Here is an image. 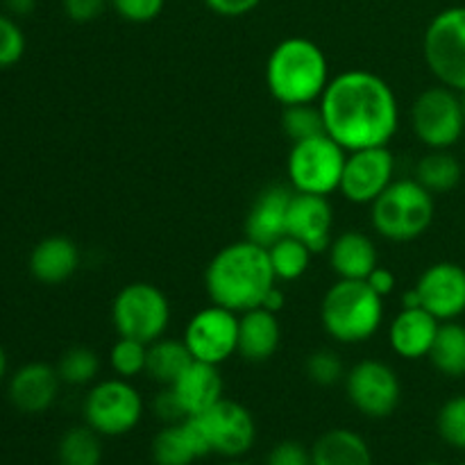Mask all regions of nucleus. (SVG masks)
<instances>
[{"instance_id":"nucleus-13","label":"nucleus","mask_w":465,"mask_h":465,"mask_svg":"<svg viewBox=\"0 0 465 465\" xmlns=\"http://www.w3.org/2000/svg\"><path fill=\"white\" fill-rule=\"evenodd\" d=\"M182 341L195 361L221 366L239 350V316L212 304L191 318Z\"/></svg>"},{"instance_id":"nucleus-19","label":"nucleus","mask_w":465,"mask_h":465,"mask_svg":"<svg viewBox=\"0 0 465 465\" xmlns=\"http://www.w3.org/2000/svg\"><path fill=\"white\" fill-rule=\"evenodd\" d=\"M439 327L440 321L431 316L427 309H402L389 327L391 350L398 357L409 359V361L430 357L431 345H434L436 334H439Z\"/></svg>"},{"instance_id":"nucleus-4","label":"nucleus","mask_w":465,"mask_h":465,"mask_svg":"<svg viewBox=\"0 0 465 465\" xmlns=\"http://www.w3.org/2000/svg\"><path fill=\"white\" fill-rule=\"evenodd\" d=\"M321 321L327 334L339 343H363L380 331L384 298L377 295L368 282L339 280L322 298Z\"/></svg>"},{"instance_id":"nucleus-23","label":"nucleus","mask_w":465,"mask_h":465,"mask_svg":"<svg viewBox=\"0 0 465 465\" xmlns=\"http://www.w3.org/2000/svg\"><path fill=\"white\" fill-rule=\"evenodd\" d=\"M282 341L277 313L257 307L241 313L239 318V350L236 354L250 363H263L277 352Z\"/></svg>"},{"instance_id":"nucleus-41","label":"nucleus","mask_w":465,"mask_h":465,"mask_svg":"<svg viewBox=\"0 0 465 465\" xmlns=\"http://www.w3.org/2000/svg\"><path fill=\"white\" fill-rule=\"evenodd\" d=\"M203 3L207 5L213 14H218V16L239 18L254 12L262 0H203Z\"/></svg>"},{"instance_id":"nucleus-21","label":"nucleus","mask_w":465,"mask_h":465,"mask_svg":"<svg viewBox=\"0 0 465 465\" xmlns=\"http://www.w3.org/2000/svg\"><path fill=\"white\" fill-rule=\"evenodd\" d=\"M209 448L193 418L166 425L153 440V461L157 465H191L209 457Z\"/></svg>"},{"instance_id":"nucleus-39","label":"nucleus","mask_w":465,"mask_h":465,"mask_svg":"<svg viewBox=\"0 0 465 465\" xmlns=\"http://www.w3.org/2000/svg\"><path fill=\"white\" fill-rule=\"evenodd\" d=\"M153 413L159 418V420L166 422V425H175V422L186 420L184 409H182L180 400L175 398V393H173L171 386H166L162 393L154 395Z\"/></svg>"},{"instance_id":"nucleus-26","label":"nucleus","mask_w":465,"mask_h":465,"mask_svg":"<svg viewBox=\"0 0 465 465\" xmlns=\"http://www.w3.org/2000/svg\"><path fill=\"white\" fill-rule=\"evenodd\" d=\"M193 361L195 359L191 357L184 341L163 339L162 336V339L148 345L145 372H148L150 380L157 381V384L171 386Z\"/></svg>"},{"instance_id":"nucleus-50","label":"nucleus","mask_w":465,"mask_h":465,"mask_svg":"<svg viewBox=\"0 0 465 465\" xmlns=\"http://www.w3.org/2000/svg\"><path fill=\"white\" fill-rule=\"evenodd\" d=\"M461 465H465V463H461Z\"/></svg>"},{"instance_id":"nucleus-2","label":"nucleus","mask_w":465,"mask_h":465,"mask_svg":"<svg viewBox=\"0 0 465 465\" xmlns=\"http://www.w3.org/2000/svg\"><path fill=\"white\" fill-rule=\"evenodd\" d=\"M277 284L268 248L252 241H236L213 254L204 271L209 300L234 313L262 307L268 291Z\"/></svg>"},{"instance_id":"nucleus-48","label":"nucleus","mask_w":465,"mask_h":465,"mask_svg":"<svg viewBox=\"0 0 465 465\" xmlns=\"http://www.w3.org/2000/svg\"><path fill=\"white\" fill-rule=\"evenodd\" d=\"M225 465H250V463H241V461H232V463H225Z\"/></svg>"},{"instance_id":"nucleus-29","label":"nucleus","mask_w":465,"mask_h":465,"mask_svg":"<svg viewBox=\"0 0 465 465\" xmlns=\"http://www.w3.org/2000/svg\"><path fill=\"white\" fill-rule=\"evenodd\" d=\"M59 465H100L103 463V443L100 434L89 425L73 427L59 439Z\"/></svg>"},{"instance_id":"nucleus-5","label":"nucleus","mask_w":465,"mask_h":465,"mask_svg":"<svg viewBox=\"0 0 465 465\" xmlns=\"http://www.w3.org/2000/svg\"><path fill=\"white\" fill-rule=\"evenodd\" d=\"M434 193L416 177L393 180V184L371 204L372 230L395 243L420 239L434 223Z\"/></svg>"},{"instance_id":"nucleus-31","label":"nucleus","mask_w":465,"mask_h":465,"mask_svg":"<svg viewBox=\"0 0 465 465\" xmlns=\"http://www.w3.org/2000/svg\"><path fill=\"white\" fill-rule=\"evenodd\" d=\"M59 380L71 386H86L98 377L100 357L89 348H71L57 363Z\"/></svg>"},{"instance_id":"nucleus-40","label":"nucleus","mask_w":465,"mask_h":465,"mask_svg":"<svg viewBox=\"0 0 465 465\" xmlns=\"http://www.w3.org/2000/svg\"><path fill=\"white\" fill-rule=\"evenodd\" d=\"M109 0H62L64 14L75 23H91L103 16Z\"/></svg>"},{"instance_id":"nucleus-14","label":"nucleus","mask_w":465,"mask_h":465,"mask_svg":"<svg viewBox=\"0 0 465 465\" xmlns=\"http://www.w3.org/2000/svg\"><path fill=\"white\" fill-rule=\"evenodd\" d=\"M395 175V159L389 145L348 153L339 191L352 204H372L391 184Z\"/></svg>"},{"instance_id":"nucleus-3","label":"nucleus","mask_w":465,"mask_h":465,"mask_svg":"<svg viewBox=\"0 0 465 465\" xmlns=\"http://www.w3.org/2000/svg\"><path fill=\"white\" fill-rule=\"evenodd\" d=\"M325 50L304 36H289L271 50L266 62V86L284 107L321 100L330 84Z\"/></svg>"},{"instance_id":"nucleus-22","label":"nucleus","mask_w":465,"mask_h":465,"mask_svg":"<svg viewBox=\"0 0 465 465\" xmlns=\"http://www.w3.org/2000/svg\"><path fill=\"white\" fill-rule=\"evenodd\" d=\"M327 250H330V263L339 280L366 282L368 275L380 266L377 245L363 232H343L331 241Z\"/></svg>"},{"instance_id":"nucleus-15","label":"nucleus","mask_w":465,"mask_h":465,"mask_svg":"<svg viewBox=\"0 0 465 465\" xmlns=\"http://www.w3.org/2000/svg\"><path fill=\"white\" fill-rule=\"evenodd\" d=\"M422 309L440 322L465 313V268L454 262L431 263L416 284Z\"/></svg>"},{"instance_id":"nucleus-32","label":"nucleus","mask_w":465,"mask_h":465,"mask_svg":"<svg viewBox=\"0 0 465 465\" xmlns=\"http://www.w3.org/2000/svg\"><path fill=\"white\" fill-rule=\"evenodd\" d=\"M282 130L291 141H304L312 136L325 134V121H322L321 107L312 104H291L282 114Z\"/></svg>"},{"instance_id":"nucleus-44","label":"nucleus","mask_w":465,"mask_h":465,"mask_svg":"<svg viewBox=\"0 0 465 465\" xmlns=\"http://www.w3.org/2000/svg\"><path fill=\"white\" fill-rule=\"evenodd\" d=\"M262 307L268 309V312H272V313L280 312V309L284 307V291L277 289V284L272 286V289L268 291V295H266V300H263Z\"/></svg>"},{"instance_id":"nucleus-18","label":"nucleus","mask_w":465,"mask_h":465,"mask_svg":"<svg viewBox=\"0 0 465 465\" xmlns=\"http://www.w3.org/2000/svg\"><path fill=\"white\" fill-rule=\"evenodd\" d=\"M293 189L272 184L254 198L248 216H245V239L252 243L271 248L275 241L286 236V213H289Z\"/></svg>"},{"instance_id":"nucleus-27","label":"nucleus","mask_w":465,"mask_h":465,"mask_svg":"<svg viewBox=\"0 0 465 465\" xmlns=\"http://www.w3.org/2000/svg\"><path fill=\"white\" fill-rule=\"evenodd\" d=\"M436 371L445 377L465 375V325L457 321L440 322L430 352Z\"/></svg>"},{"instance_id":"nucleus-20","label":"nucleus","mask_w":465,"mask_h":465,"mask_svg":"<svg viewBox=\"0 0 465 465\" xmlns=\"http://www.w3.org/2000/svg\"><path fill=\"white\" fill-rule=\"evenodd\" d=\"M173 393L180 400L182 409H184L186 418L200 416L207 409L223 400V377L218 372V366L212 363L193 361L175 381L171 384Z\"/></svg>"},{"instance_id":"nucleus-33","label":"nucleus","mask_w":465,"mask_h":465,"mask_svg":"<svg viewBox=\"0 0 465 465\" xmlns=\"http://www.w3.org/2000/svg\"><path fill=\"white\" fill-rule=\"evenodd\" d=\"M109 363H112V371L116 372L118 377H123V380H132V377L145 372V363H148V345L141 343V341L118 336L112 352H109Z\"/></svg>"},{"instance_id":"nucleus-17","label":"nucleus","mask_w":465,"mask_h":465,"mask_svg":"<svg viewBox=\"0 0 465 465\" xmlns=\"http://www.w3.org/2000/svg\"><path fill=\"white\" fill-rule=\"evenodd\" d=\"M59 384L62 380H59L57 368L41 361L25 363L9 380V400L21 413L36 416L53 407L59 393Z\"/></svg>"},{"instance_id":"nucleus-46","label":"nucleus","mask_w":465,"mask_h":465,"mask_svg":"<svg viewBox=\"0 0 465 465\" xmlns=\"http://www.w3.org/2000/svg\"><path fill=\"white\" fill-rule=\"evenodd\" d=\"M5 375H7V354L0 348V381L5 380Z\"/></svg>"},{"instance_id":"nucleus-24","label":"nucleus","mask_w":465,"mask_h":465,"mask_svg":"<svg viewBox=\"0 0 465 465\" xmlns=\"http://www.w3.org/2000/svg\"><path fill=\"white\" fill-rule=\"evenodd\" d=\"M80 268V250L66 236L39 241L30 254V272L41 284H62Z\"/></svg>"},{"instance_id":"nucleus-36","label":"nucleus","mask_w":465,"mask_h":465,"mask_svg":"<svg viewBox=\"0 0 465 465\" xmlns=\"http://www.w3.org/2000/svg\"><path fill=\"white\" fill-rule=\"evenodd\" d=\"M25 54V35L14 16L0 14V68H9Z\"/></svg>"},{"instance_id":"nucleus-1","label":"nucleus","mask_w":465,"mask_h":465,"mask_svg":"<svg viewBox=\"0 0 465 465\" xmlns=\"http://www.w3.org/2000/svg\"><path fill=\"white\" fill-rule=\"evenodd\" d=\"M318 107L325 121V134L348 153L389 145L400 127L395 91L384 77L363 68L331 77Z\"/></svg>"},{"instance_id":"nucleus-10","label":"nucleus","mask_w":465,"mask_h":465,"mask_svg":"<svg viewBox=\"0 0 465 465\" xmlns=\"http://www.w3.org/2000/svg\"><path fill=\"white\" fill-rule=\"evenodd\" d=\"M143 418L139 391L123 377L98 381L84 400V420L100 436L130 434Z\"/></svg>"},{"instance_id":"nucleus-38","label":"nucleus","mask_w":465,"mask_h":465,"mask_svg":"<svg viewBox=\"0 0 465 465\" xmlns=\"http://www.w3.org/2000/svg\"><path fill=\"white\" fill-rule=\"evenodd\" d=\"M266 465H312V450L298 440H282L271 450Z\"/></svg>"},{"instance_id":"nucleus-28","label":"nucleus","mask_w":465,"mask_h":465,"mask_svg":"<svg viewBox=\"0 0 465 465\" xmlns=\"http://www.w3.org/2000/svg\"><path fill=\"white\" fill-rule=\"evenodd\" d=\"M463 168L461 162L448 150H431L418 162L416 180L430 193H448L461 184Z\"/></svg>"},{"instance_id":"nucleus-25","label":"nucleus","mask_w":465,"mask_h":465,"mask_svg":"<svg viewBox=\"0 0 465 465\" xmlns=\"http://www.w3.org/2000/svg\"><path fill=\"white\" fill-rule=\"evenodd\" d=\"M312 465H372V452L357 431L330 430L313 443Z\"/></svg>"},{"instance_id":"nucleus-34","label":"nucleus","mask_w":465,"mask_h":465,"mask_svg":"<svg viewBox=\"0 0 465 465\" xmlns=\"http://www.w3.org/2000/svg\"><path fill=\"white\" fill-rule=\"evenodd\" d=\"M436 427H439V434L445 443L465 452V393L448 400L440 407Z\"/></svg>"},{"instance_id":"nucleus-47","label":"nucleus","mask_w":465,"mask_h":465,"mask_svg":"<svg viewBox=\"0 0 465 465\" xmlns=\"http://www.w3.org/2000/svg\"><path fill=\"white\" fill-rule=\"evenodd\" d=\"M461 107H463V116H465V91L461 94Z\"/></svg>"},{"instance_id":"nucleus-45","label":"nucleus","mask_w":465,"mask_h":465,"mask_svg":"<svg viewBox=\"0 0 465 465\" xmlns=\"http://www.w3.org/2000/svg\"><path fill=\"white\" fill-rule=\"evenodd\" d=\"M402 304H404V309L422 307V304H420V295H418L416 286H413V289H409V291H407V293H404V295H402Z\"/></svg>"},{"instance_id":"nucleus-35","label":"nucleus","mask_w":465,"mask_h":465,"mask_svg":"<svg viewBox=\"0 0 465 465\" xmlns=\"http://www.w3.org/2000/svg\"><path fill=\"white\" fill-rule=\"evenodd\" d=\"M307 375L318 386H334L345 380V366L334 350H318L307 359Z\"/></svg>"},{"instance_id":"nucleus-42","label":"nucleus","mask_w":465,"mask_h":465,"mask_svg":"<svg viewBox=\"0 0 465 465\" xmlns=\"http://www.w3.org/2000/svg\"><path fill=\"white\" fill-rule=\"evenodd\" d=\"M368 286H371L372 291H375L377 295H381V298H386L389 293H393L395 289V275L389 271V268H381L377 266L375 271L368 275Z\"/></svg>"},{"instance_id":"nucleus-43","label":"nucleus","mask_w":465,"mask_h":465,"mask_svg":"<svg viewBox=\"0 0 465 465\" xmlns=\"http://www.w3.org/2000/svg\"><path fill=\"white\" fill-rule=\"evenodd\" d=\"M9 16H30L36 7V0H5Z\"/></svg>"},{"instance_id":"nucleus-12","label":"nucleus","mask_w":465,"mask_h":465,"mask_svg":"<svg viewBox=\"0 0 465 465\" xmlns=\"http://www.w3.org/2000/svg\"><path fill=\"white\" fill-rule=\"evenodd\" d=\"M348 400L368 418H389L398 409L402 386L393 368L377 359H366L345 372Z\"/></svg>"},{"instance_id":"nucleus-16","label":"nucleus","mask_w":465,"mask_h":465,"mask_svg":"<svg viewBox=\"0 0 465 465\" xmlns=\"http://www.w3.org/2000/svg\"><path fill=\"white\" fill-rule=\"evenodd\" d=\"M331 225H334V209L327 195L293 191L286 213V234L302 241L313 254H318L330 248Z\"/></svg>"},{"instance_id":"nucleus-49","label":"nucleus","mask_w":465,"mask_h":465,"mask_svg":"<svg viewBox=\"0 0 465 465\" xmlns=\"http://www.w3.org/2000/svg\"><path fill=\"white\" fill-rule=\"evenodd\" d=\"M420 465H440V463H434V461H430V463H420Z\"/></svg>"},{"instance_id":"nucleus-37","label":"nucleus","mask_w":465,"mask_h":465,"mask_svg":"<svg viewBox=\"0 0 465 465\" xmlns=\"http://www.w3.org/2000/svg\"><path fill=\"white\" fill-rule=\"evenodd\" d=\"M114 12L130 23H150L163 12L166 0H109Z\"/></svg>"},{"instance_id":"nucleus-8","label":"nucleus","mask_w":465,"mask_h":465,"mask_svg":"<svg viewBox=\"0 0 465 465\" xmlns=\"http://www.w3.org/2000/svg\"><path fill=\"white\" fill-rule=\"evenodd\" d=\"M422 54L443 86L465 91V5L436 14L422 36Z\"/></svg>"},{"instance_id":"nucleus-6","label":"nucleus","mask_w":465,"mask_h":465,"mask_svg":"<svg viewBox=\"0 0 465 465\" xmlns=\"http://www.w3.org/2000/svg\"><path fill=\"white\" fill-rule=\"evenodd\" d=\"M112 321L118 336L150 345L166 334L171 325V304L159 286L134 282L123 286L114 298Z\"/></svg>"},{"instance_id":"nucleus-7","label":"nucleus","mask_w":465,"mask_h":465,"mask_svg":"<svg viewBox=\"0 0 465 465\" xmlns=\"http://www.w3.org/2000/svg\"><path fill=\"white\" fill-rule=\"evenodd\" d=\"M348 150L341 148L330 134H318L312 139L295 141L291 145L289 182L298 193L330 195L339 191Z\"/></svg>"},{"instance_id":"nucleus-9","label":"nucleus","mask_w":465,"mask_h":465,"mask_svg":"<svg viewBox=\"0 0 465 465\" xmlns=\"http://www.w3.org/2000/svg\"><path fill=\"white\" fill-rule=\"evenodd\" d=\"M411 127L430 150H450L465 132L461 94L450 86H430L411 107Z\"/></svg>"},{"instance_id":"nucleus-11","label":"nucleus","mask_w":465,"mask_h":465,"mask_svg":"<svg viewBox=\"0 0 465 465\" xmlns=\"http://www.w3.org/2000/svg\"><path fill=\"white\" fill-rule=\"evenodd\" d=\"M198 422L207 448L212 454L239 459L252 450L257 440V425L254 418L243 404L223 398L200 416H191Z\"/></svg>"},{"instance_id":"nucleus-30","label":"nucleus","mask_w":465,"mask_h":465,"mask_svg":"<svg viewBox=\"0 0 465 465\" xmlns=\"http://www.w3.org/2000/svg\"><path fill=\"white\" fill-rule=\"evenodd\" d=\"M268 257H271V266L277 280L295 282L309 271L313 252L302 243V241L286 234L268 248Z\"/></svg>"}]
</instances>
